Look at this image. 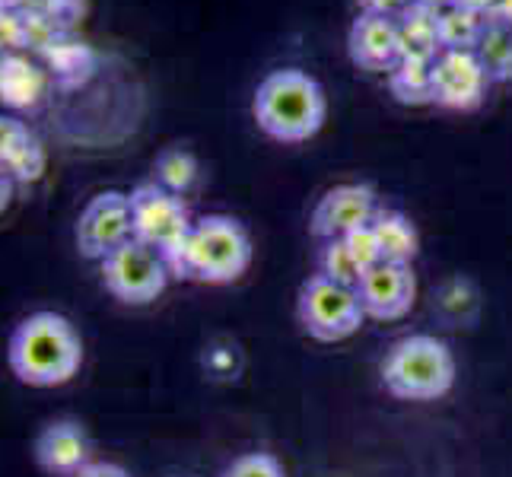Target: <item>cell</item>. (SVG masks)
<instances>
[{"label": "cell", "instance_id": "18", "mask_svg": "<svg viewBox=\"0 0 512 477\" xmlns=\"http://www.w3.org/2000/svg\"><path fill=\"white\" fill-rule=\"evenodd\" d=\"M198 175H201L198 159H194L185 147H166L153 163V182L163 185L172 194H179V198H185V194L194 188Z\"/></svg>", "mask_w": 512, "mask_h": 477}, {"label": "cell", "instance_id": "10", "mask_svg": "<svg viewBox=\"0 0 512 477\" xmlns=\"http://www.w3.org/2000/svg\"><path fill=\"white\" fill-rule=\"evenodd\" d=\"M490 77L474 51H439L430 70V102L455 112L478 109Z\"/></svg>", "mask_w": 512, "mask_h": 477}, {"label": "cell", "instance_id": "28", "mask_svg": "<svg viewBox=\"0 0 512 477\" xmlns=\"http://www.w3.org/2000/svg\"><path fill=\"white\" fill-rule=\"evenodd\" d=\"M455 4H458V7H465V10L481 13V16H487V20H490L493 4H497V0H455Z\"/></svg>", "mask_w": 512, "mask_h": 477}, {"label": "cell", "instance_id": "27", "mask_svg": "<svg viewBox=\"0 0 512 477\" xmlns=\"http://www.w3.org/2000/svg\"><path fill=\"white\" fill-rule=\"evenodd\" d=\"M490 20H497V23L512 29V0H497V4H493Z\"/></svg>", "mask_w": 512, "mask_h": 477}, {"label": "cell", "instance_id": "21", "mask_svg": "<svg viewBox=\"0 0 512 477\" xmlns=\"http://www.w3.org/2000/svg\"><path fill=\"white\" fill-rule=\"evenodd\" d=\"M319 274L334 280V284H344V287H353L357 290L360 277L366 274L360 268V261L353 258V252L347 249L344 239H328L319 252Z\"/></svg>", "mask_w": 512, "mask_h": 477}, {"label": "cell", "instance_id": "19", "mask_svg": "<svg viewBox=\"0 0 512 477\" xmlns=\"http://www.w3.org/2000/svg\"><path fill=\"white\" fill-rule=\"evenodd\" d=\"M474 55L481 58L490 83L512 80V29L497 20H490L478 48H474Z\"/></svg>", "mask_w": 512, "mask_h": 477}, {"label": "cell", "instance_id": "24", "mask_svg": "<svg viewBox=\"0 0 512 477\" xmlns=\"http://www.w3.org/2000/svg\"><path fill=\"white\" fill-rule=\"evenodd\" d=\"M360 4V13H376V16H401L404 10H408L414 0H357Z\"/></svg>", "mask_w": 512, "mask_h": 477}, {"label": "cell", "instance_id": "13", "mask_svg": "<svg viewBox=\"0 0 512 477\" xmlns=\"http://www.w3.org/2000/svg\"><path fill=\"white\" fill-rule=\"evenodd\" d=\"M32 458L51 477H77L86 465H93V439L77 420H51L32 443Z\"/></svg>", "mask_w": 512, "mask_h": 477}, {"label": "cell", "instance_id": "1", "mask_svg": "<svg viewBox=\"0 0 512 477\" xmlns=\"http://www.w3.org/2000/svg\"><path fill=\"white\" fill-rule=\"evenodd\" d=\"M90 0H0V64L26 55L55 64L80 93L99 74L96 48L80 35Z\"/></svg>", "mask_w": 512, "mask_h": 477}, {"label": "cell", "instance_id": "20", "mask_svg": "<svg viewBox=\"0 0 512 477\" xmlns=\"http://www.w3.org/2000/svg\"><path fill=\"white\" fill-rule=\"evenodd\" d=\"M430 58H414L404 55L392 70H388V86L401 102H430Z\"/></svg>", "mask_w": 512, "mask_h": 477}, {"label": "cell", "instance_id": "15", "mask_svg": "<svg viewBox=\"0 0 512 477\" xmlns=\"http://www.w3.org/2000/svg\"><path fill=\"white\" fill-rule=\"evenodd\" d=\"M373 233L379 239L382 261L392 264H411L420 252L417 226L401 214V210H379L373 220Z\"/></svg>", "mask_w": 512, "mask_h": 477}, {"label": "cell", "instance_id": "7", "mask_svg": "<svg viewBox=\"0 0 512 477\" xmlns=\"http://www.w3.org/2000/svg\"><path fill=\"white\" fill-rule=\"evenodd\" d=\"M296 318L309 338L322 344L347 341L366 322V312L360 306V296L353 287L334 284V280L312 274L296 296Z\"/></svg>", "mask_w": 512, "mask_h": 477}, {"label": "cell", "instance_id": "17", "mask_svg": "<svg viewBox=\"0 0 512 477\" xmlns=\"http://www.w3.org/2000/svg\"><path fill=\"white\" fill-rule=\"evenodd\" d=\"M487 16L465 10V7H449L439 13V48L443 51H474L487 29Z\"/></svg>", "mask_w": 512, "mask_h": 477}, {"label": "cell", "instance_id": "16", "mask_svg": "<svg viewBox=\"0 0 512 477\" xmlns=\"http://www.w3.org/2000/svg\"><path fill=\"white\" fill-rule=\"evenodd\" d=\"M398 23V39H401V58L414 55V58H436L439 51V13L427 10L420 4H411L401 16H395Z\"/></svg>", "mask_w": 512, "mask_h": 477}, {"label": "cell", "instance_id": "4", "mask_svg": "<svg viewBox=\"0 0 512 477\" xmlns=\"http://www.w3.org/2000/svg\"><path fill=\"white\" fill-rule=\"evenodd\" d=\"M382 385L401 401H436L452 392L455 357L433 334H408L388 347L382 360Z\"/></svg>", "mask_w": 512, "mask_h": 477}, {"label": "cell", "instance_id": "23", "mask_svg": "<svg viewBox=\"0 0 512 477\" xmlns=\"http://www.w3.org/2000/svg\"><path fill=\"white\" fill-rule=\"evenodd\" d=\"M347 242V249L353 252V258L360 261V268L369 271V268H376V264L382 261V252H379V239L373 233V223L369 226H360V229H353V233L344 236Z\"/></svg>", "mask_w": 512, "mask_h": 477}, {"label": "cell", "instance_id": "29", "mask_svg": "<svg viewBox=\"0 0 512 477\" xmlns=\"http://www.w3.org/2000/svg\"><path fill=\"white\" fill-rule=\"evenodd\" d=\"M414 4L427 7V10H436V13H443V10L455 7V0H414Z\"/></svg>", "mask_w": 512, "mask_h": 477}, {"label": "cell", "instance_id": "12", "mask_svg": "<svg viewBox=\"0 0 512 477\" xmlns=\"http://www.w3.org/2000/svg\"><path fill=\"white\" fill-rule=\"evenodd\" d=\"M379 214L376 191L369 185H338L322 194V201L315 204L309 233L315 239H344L347 233L360 226H369Z\"/></svg>", "mask_w": 512, "mask_h": 477}, {"label": "cell", "instance_id": "8", "mask_svg": "<svg viewBox=\"0 0 512 477\" xmlns=\"http://www.w3.org/2000/svg\"><path fill=\"white\" fill-rule=\"evenodd\" d=\"M102 284L118 303L125 306H147L153 299H160L169 287V268L160 252H153L144 242H125L112 255L102 261Z\"/></svg>", "mask_w": 512, "mask_h": 477}, {"label": "cell", "instance_id": "26", "mask_svg": "<svg viewBox=\"0 0 512 477\" xmlns=\"http://www.w3.org/2000/svg\"><path fill=\"white\" fill-rule=\"evenodd\" d=\"M13 194H16V179L0 166V217H4L7 207L13 204Z\"/></svg>", "mask_w": 512, "mask_h": 477}, {"label": "cell", "instance_id": "5", "mask_svg": "<svg viewBox=\"0 0 512 477\" xmlns=\"http://www.w3.org/2000/svg\"><path fill=\"white\" fill-rule=\"evenodd\" d=\"M252 264V239L236 217L207 214L194 220L185 245V280L198 284H233Z\"/></svg>", "mask_w": 512, "mask_h": 477}, {"label": "cell", "instance_id": "2", "mask_svg": "<svg viewBox=\"0 0 512 477\" xmlns=\"http://www.w3.org/2000/svg\"><path fill=\"white\" fill-rule=\"evenodd\" d=\"M10 373L32 388L70 382L83 366V338L61 312H32L13 328L7 344Z\"/></svg>", "mask_w": 512, "mask_h": 477}, {"label": "cell", "instance_id": "22", "mask_svg": "<svg viewBox=\"0 0 512 477\" xmlns=\"http://www.w3.org/2000/svg\"><path fill=\"white\" fill-rule=\"evenodd\" d=\"M220 477H287V471L271 452H242L223 468Z\"/></svg>", "mask_w": 512, "mask_h": 477}, {"label": "cell", "instance_id": "6", "mask_svg": "<svg viewBox=\"0 0 512 477\" xmlns=\"http://www.w3.org/2000/svg\"><path fill=\"white\" fill-rule=\"evenodd\" d=\"M134 239L160 252L175 280H185V245L194 229L188 201L156 182H140L131 194Z\"/></svg>", "mask_w": 512, "mask_h": 477}, {"label": "cell", "instance_id": "9", "mask_svg": "<svg viewBox=\"0 0 512 477\" xmlns=\"http://www.w3.org/2000/svg\"><path fill=\"white\" fill-rule=\"evenodd\" d=\"M134 239V217L131 198L125 191H99L90 204L83 207L77 220V249L83 258L102 261L125 242Z\"/></svg>", "mask_w": 512, "mask_h": 477}, {"label": "cell", "instance_id": "14", "mask_svg": "<svg viewBox=\"0 0 512 477\" xmlns=\"http://www.w3.org/2000/svg\"><path fill=\"white\" fill-rule=\"evenodd\" d=\"M350 61L369 70V74H388L401 61V39L398 23L392 16L360 13L347 32Z\"/></svg>", "mask_w": 512, "mask_h": 477}, {"label": "cell", "instance_id": "11", "mask_svg": "<svg viewBox=\"0 0 512 477\" xmlns=\"http://www.w3.org/2000/svg\"><path fill=\"white\" fill-rule=\"evenodd\" d=\"M360 306L366 318H376V322H398L411 309L417 299V277L411 264H392V261H379L376 268H369L360 284H357Z\"/></svg>", "mask_w": 512, "mask_h": 477}, {"label": "cell", "instance_id": "3", "mask_svg": "<svg viewBox=\"0 0 512 477\" xmlns=\"http://www.w3.org/2000/svg\"><path fill=\"white\" fill-rule=\"evenodd\" d=\"M258 128L280 144H303L322 131L328 118V99L322 83L299 67L271 70L258 83L252 99Z\"/></svg>", "mask_w": 512, "mask_h": 477}, {"label": "cell", "instance_id": "25", "mask_svg": "<svg viewBox=\"0 0 512 477\" xmlns=\"http://www.w3.org/2000/svg\"><path fill=\"white\" fill-rule=\"evenodd\" d=\"M77 477H131V474L115 462H93V465H86Z\"/></svg>", "mask_w": 512, "mask_h": 477}]
</instances>
